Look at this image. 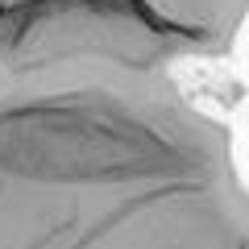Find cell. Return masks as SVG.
Wrapping results in <instances>:
<instances>
[{"label":"cell","instance_id":"6da1fadb","mask_svg":"<svg viewBox=\"0 0 249 249\" xmlns=\"http://www.w3.org/2000/svg\"><path fill=\"white\" fill-rule=\"evenodd\" d=\"M0 249H249L229 124L166 67L67 54L4 71Z\"/></svg>","mask_w":249,"mask_h":249},{"label":"cell","instance_id":"7a4b0ae2","mask_svg":"<svg viewBox=\"0 0 249 249\" xmlns=\"http://www.w3.org/2000/svg\"><path fill=\"white\" fill-rule=\"evenodd\" d=\"M245 17L249 0H0V75L67 54L166 71L224 58Z\"/></svg>","mask_w":249,"mask_h":249}]
</instances>
